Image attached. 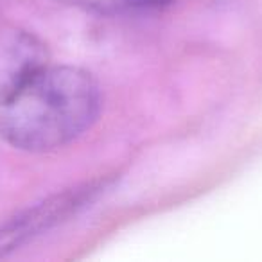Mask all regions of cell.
Wrapping results in <instances>:
<instances>
[{
	"instance_id": "obj_4",
	"label": "cell",
	"mask_w": 262,
	"mask_h": 262,
	"mask_svg": "<svg viewBox=\"0 0 262 262\" xmlns=\"http://www.w3.org/2000/svg\"><path fill=\"white\" fill-rule=\"evenodd\" d=\"M172 2L174 0H127V11H157Z\"/></svg>"
},
{
	"instance_id": "obj_1",
	"label": "cell",
	"mask_w": 262,
	"mask_h": 262,
	"mask_svg": "<svg viewBox=\"0 0 262 262\" xmlns=\"http://www.w3.org/2000/svg\"><path fill=\"white\" fill-rule=\"evenodd\" d=\"M101 108L88 70L45 63L0 94V139L26 153L56 151L84 135Z\"/></svg>"
},
{
	"instance_id": "obj_2",
	"label": "cell",
	"mask_w": 262,
	"mask_h": 262,
	"mask_svg": "<svg viewBox=\"0 0 262 262\" xmlns=\"http://www.w3.org/2000/svg\"><path fill=\"white\" fill-rule=\"evenodd\" d=\"M110 185L112 180L108 178L92 180L83 185L52 194L40 203L31 205L26 210L9 217L0 225V258L8 257L49 230L76 217L79 212L97 201V198L102 196Z\"/></svg>"
},
{
	"instance_id": "obj_3",
	"label": "cell",
	"mask_w": 262,
	"mask_h": 262,
	"mask_svg": "<svg viewBox=\"0 0 262 262\" xmlns=\"http://www.w3.org/2000/svg\"><path fill=\"white\" fill-rule=\"evenodd\" d=\"M45 63L47 47L36 34L16 26L0 27V94Z\"/></svg>"
}]
</instances>
